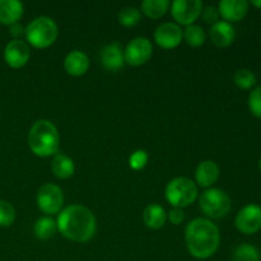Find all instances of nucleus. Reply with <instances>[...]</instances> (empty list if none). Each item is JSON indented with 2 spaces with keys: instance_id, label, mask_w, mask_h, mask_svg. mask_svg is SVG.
<instances>
[{
  "instance_id": "nucleus-1",
  "label": "nucleus",
  "mask_w": 261,
  "mask_h": 261,
  "mask_svg": "<svg viewBox=\"0 0 261 261\" xmlns=\"http://www.w3.org/2000/svg\"><path fill=\"white\" fill-rule=\"evenodd\" d=\"M59 232L65 239L75 242H87L96 233V218L83 205H70L59 214L56 222Z\"/></svg>"
},
{
  "instance_id": "nucleus-2",
  "label": "nucleus",
  "mask_w": 261,
  "mask_h": 261,
  "mask_svg": "<svg viewBox=\"0 0 261 261\" xmlns=\"http://www.w3.org/2000/svg\"><path fill=\"white\" fill-rule=\"evenodd\" d=\"M186 246L195 259L205 260L213 256L219 247L221 233L211 221L196 218L188 224L185 231Z\"/></svg>"
},
{
  "instance_id": "nucleus-3",
  "label": "nucleus",
  "mask_w": 261,
  "mask_h": 261,
  "mask_svg": "<svg viewBox=\"0 0 261 261\" xmlns=\"http://www.w3.org/2000/svg\"><path fill=\"white\" fill-rule=\"evenodd\" d=\"M59 132L48 120H38L28 133V145L38 157H48L56 154L59 149Z\"/></svg>"
},
{
  "instance_id": "nucleus-4",
  "label": "nucleus",
  "mask_w": 261,
  "mask_h": 261,
  "mask_svg": "<svg viewBox=\"0 0 261 261\" xmlns=\"http://www.w3.org/2000/svg\"><path fill=\"white\" fill-rule=\"evenodd\" d=\"M58 25L51 18L38 17L25 28V38L37 48H46L53 45L58 38Z\"/></svg>"
},
{
  "instance_id": "nucleus-5",
  "label": "nucleus",
  "mask_w": 261,
  "mask_h": 261,
  "mask_svg": "<svg viewBox=\"0 0 261 261\" xmlns=\"http://www.w3.org/2000/svg\"><path fill=\"white\" fill-rule=\"evenodd\" d=\"M198 198V188L195 182L188 177H177L166 188V199L173 208H185L193 204Z\"/></svg>"
},
{
  "instance_id": "nucleus-6",
  "label": "nucleus",
  "mask_w": 261,
  "mask_h": 261,
  "mask_svg": "<svg viewBox=\"0 0 261 261\" xmlns=\"http://www.w3.org/2000/svg\"><path fill=\"white\" fill-rule=\"evenodd\" d=\"M200 209L206 217L219 219L227 216L231 211V198L221 189H209L200 196Z\"/></svg>"
},
{
  "instance_id": "nucleus-7",
  "label": "nucleus",
  "mask_w": 261,
  "mask_h": 261,
  "mask_svg": "<svg viewBox=\"0 0 261 261\" xmlns=\"http://www.w3.org/2000/svg\"><path fill=\"white\" fill-rule=\"evenodd\" d=\"M64 204L63 190L54 184H45L37 191V205L45 214H56Z\"/></svg>"
},
{
  "instance_id": "nucleus-8",
  "label": "nucleus",
  "mask_w": 261,
  "mask_h": 261,
  "mask_svg": "<svg viewBox=\"0 0 261 261\" xmlns=\"http://www.w3.org/2000/svg\"><path fill=\"white\" fill-rule=\"evenodd\" d=\"M234 226L241 233L254 234L261 228V206L250 204L242 208L234 219Z\"/></svg>"
},
{
  "instance_id": "nucleus-9",
  "label": "nucleus",
  "mask_w": 261,
  "mask_h": 261,
  "mask_svg": "<svg viewBox=\"0 0 261 261\" xmlns=\"http://www.w3.org/2000/svg\"><path fill=\"white\" fill-rule=\"evenodd\" d=\"M153 53L152 43L145 37H137L130 41L124 51V58L129 65L139 66L147 63Z\"/></svg>"
},
{
  "instance_id": "nucleus-10",
  "label": "nucleus",
  "mask_w": 261,
  "mask_h": 261,
  "mask_svg": "<svg viewBox=\"0 0 261 261\" xmlns=\"http://www.w3.org/2000/svg\"><path fill=\"white\" fill-rule=\"evenodd\" d=\"M203 3L200 0H176L172 3L171 12L173 19L180 24L190 25L201 14Z\"/></svg>"
},
{
  "instance_id": "nucleus-11",
  "label": "nucleus",
  "mask_w": 261,
  "mask_h": 261,
  "mask_svg": "<svg viewBox=\"0 0 261 261\" xmlns=\"http://www.w3.org/2000/svg\"><path fill=\"white\" fill-rule=\"evenodd\" d=\"M30 47L24 41L13 40L5 46L4 59L10 68L19 69L30 60Z\"/></svg>"
},
{
  "instance_id": "nucleus-12",
  "label": "nucleus",
  "mask_w": 261,
  "mask_h": 261,
  "mask_svg": "<svg viewBox=\"0 0 261 261\" xmlns=\"http://www.w3.org/2000/svg\"><path fill=\"white\" fill-rule=\"evenodd\" d=\"M182 31L175 23H163L155 30L154 40L162 48H175L182 41Z\"/></svg>"
},
{
  "instance_id": "nucleus-13",
  "label": "nucleus",
  "mask_w": 261,
  "mask_h": 261,
  "mask_svg": "<svg viewBox=\"0 0 261 261\" xmlns=\"http://www.w3.org/2000/svg\"><path fill=\"white\" fill-rule=\"evenodd\" d=\"M102 65L109 71H117L124 66V50L120 43H110L101 51Z\"/></svg>"
},
{
  "instance_id": "nucleus-14",
  "label": "nucleus",
  "mask_w": 261,
  "mask_h": 261,
  "mask_svg": "<svg viewBox=\"0 0 261 261\" xmlns=\"http://www.w3.org/2000/svg\"><path fill=\"white\" fill-rule=\"evenodd\" d=\"M249 10V3L246 0H222L218 5V12L224 19L231 22H239L244 19Z\"/></svg>"
},
{
  "instance_id": "nucleus-15",
  "label": "nucleus",
  "mask_w": 261,
  "mask_h": 261,
  "mask_svg": "<svg viewBox=\"0 0 261 261\" xmlns=\"http://www.w3.org/2000/svg\"><path fill=\"white\" fill-rule=\"evenodd\" d=\"M209 36H211L212 42L216 46L227 47L234 41L236 32H234V28L231 23L222 20V22H217L216 24L212 25Z\"/></svg>"
},
{
  "instance_id": "nucleus-16",
  "label": "nucleus",
  "mask_w": 261,
  "mask_h": 261,
  "mask_svg": "<svg viewBox=\"0 0 261 261\" xmlns=\"http://www.w3.org/2000/svg\"><path fill=\"white\" fill-rule=\"evenodd\" d=\"M23 15V4L18 0H0V23L12 25Z\"/></svg>"
},
{
  "instance_id": "nucleus-17",
  "label": "nucleus",
  "mask_w": 261,
  "mask_h": 261,
  "mask_svg": "<svg viewBox=\"0 0 261 261\" xmlns=\"http://www.w3.org/2000/svg\"><path fill=\"white\" fill-rule=\"evenodd\" d=\"M64 66H65V70L68 74L73 76H81L88 70L89 61L86 54L75 50L66 55Z\"/></svg>"
},
{
  "instance_id": "nucleus-18",
  "label": "nucleus",
  "mask_w": 261,
  "mask_h": 261,
  "mask_svg": "<svg viewBox=\"0 0 261 261\" xmlns=\"http://www.w3.org/2000/svg\"><path fill=\"white\" fill-rule=\"evenodd\" d=\"M195 177L201 188H209L218 180L219 167L213 161H204L196 168Z\"/></svg>"
},
{
  "instance_id": "nucleus-19",
  "label": "nucleus",
  "mask_w": 261,
  "mask_h": 261,
  "mask_svg": "<svg viewBox=\"0 0 261 261\" xmlns=\"http://www.w3.org/2000/svg\"><path fill=\"white\" fill-rule=\"evenodd\" d=\"M51 170L53 173L59 178H69L73 176L74 171H75V166L71 158L68 155L61 154V153H56L54 157L53 163H51Z\"/></svg>"
},
{
  "instance_id": "nucleus-20",
  "label": "nucleus",
  "mask_w": 261,
  "mask_h": 261,
  "mask_svg": "<svg viewBox=\"0 0 261 261\" xmlns=\"http://www.w3.org/2000/svg\"><path fill=\"white\" fill-rule=\"evenodd\" d=\"M145 226L152 229H158L165 226L166 223V212L158 204H150L144 209L143 213Z\"/></svg>"
},
{
  "instance_id": "nucleus-21",
  "label": "nucleus",
  "mask_w": 261,
  "mask_h": 261,
  "mask_svg": "<svg viewBox=\"0 0 261 261\" xmlns=\"http://www.w3.org/2000/svg\"><path fill=\"white\" fill-rule=\"evenodd\" d=\"M170 7L168 0H144L142 3V10L147 17L152 19H158L163 17Z\"/></svg>"
},
{
  "instance_id": "nucleus-22",
  "label": "nucleus",
  "mask_w": 261,
  "mask_h": 261,
  "mask_svg": "<svg viewBox=\"0 0 261 261\" xmlns=\"http://www.w3.org/2000/svg\"><path fill=\"white\" fill-rule=\"evenodd\" d=\"M56 222L50 217H43L40 218L35 224V234L40 240H50L56 233Z\"/></svg>"
},
{
  "instance_id": "nucleus-23",
  "label": "nucleus",
  "mask_w": 261,
  "mask_h": 261,
  "mask_svg": "<svg viewBox=\"0 0 261 261\" xmlns=\"http://www.w3.org/2000/svg\"><path fill=\"white\" fill-rule=\"evenodd\" d=\"M184 38H185L186 43L193 47H199V46L203 45L205 42V32H204L203 28L200 25L196 24H190L186 27V30L182 32Z\"/></svg>"
},
{
  "instance_id": "nucleus-24",
  "label": "nucleus",
  "mask_w": 261,
  "mask_h": 261,
  "mask_svg": "<svg viewBox=\"0 0 261 261\" xmlns=\"http://www.w3.org/2000/svg\"><path fill=\"white\" fill-rule=\"evenodd\" d=\"M259 251L255 246L249 244H242L234 250V261H259Z\"/></svg>"
},
{
  "instance_id": "nucleus-25",
  "label": "nucleus",
  "mask_w": 261,
  "mask_h": 261,
  "mask_svg": "<svg viewBox=\"0 0 261 261\" xmlns=\"http://www.w3.org/2000/svg\"><path fill=\"white\" fill-rule=\"evenodd\" d=\"M233 81L236 83L237 87H240L241 89H250L251 87L255 86L256 83V76L252 73L251 70H247V69H240L236 71L233 76Z\"/></svg>"
},
{
  "instance_id": "nucleus-26",
  "label": "nucleus",
  "mask_w": 261,
  "mask_h": 261,
  "mask_svg": "<svg viewBox=\"0 0 261 261\" xmlns=\"http://www.w3.org/2000/svg\"><path fill=\"white\" fill-rule=\"evenodd\" d=\"M140 20L139 9L134 7H126L119 13V22L125 27H134Z\"/></svg>"
},
{
  "instance_id": "nucleus-27",
  "label": "nucleus",
  "mask_w": 261,
  "mask_h": 261,
  "mask_svg": "<svg viewBox=\"0 0 261 261\" xmlns=\"http://www.w3.org/2000/svg\"><path fill=\"white\" fill-rule=\"evenodd\" d=\"M15 219L14 206L9 201L0 200V227L12 226Z\"/></svg>"
},
{
  "instance_id": "nucleus-28",
  "label": "nucleus",
  "mask_w": 261,
  "mask_h": 261,
  "mask_svg": "<svg viewBox=\"0 0 261 261\" xmlns=\"http://www.w3.org/2000/svg\"><path fill=\"white\" fill-rule=\"evenodd\" d=\"M250 111L257 119H261V86L256 87L249 96Z\"/></svg>"
},
{
  "instance_id": "nucleus-29",
  "label": "nucleus",
  "mask_w": 261,
  "mask_h": 261,
  "mask_svg": "<svg viewBox=\"0 0 261 261\" xmlns=\"http://www.w3.org/2000/svg\"><path fill=\"white\" fill-rule=\"evenodd\" d=\"M148 162V154L144 150H137V152L133 153L129 158L130 167L135 171L143 170L145 167Z\"/></svg>"
},
{
  "instance_id": "nucleus-30",
  "label": "nucleus",
  "mask_w": 261,
  "mask_h": 261,
  "mask_svg": "<svg viewBox=\"0 0 261 261\" xmlns=\"http://www.w3.org/2000/svg\"><path fill=\"white\" fill-rule=\"evenodd\" d=\"M203 18L206 23H213V24H216L219 19L218 9L214 7H206L203 10Z\"/></svg>"
},
{
  "instance_id": "nucleus-31",
  "label": "nucleus",
  "mask_w": 261,
  "mask_h": 261,
  "mask_svg": "<svg viewBox=\"0 0 261 261\" xmlns=\"http://www.w3.org/2000/svg\"><path fill=\"white\" fill-rule=\"evenodd\" d=\"M168 218H170L171 223H173L177 226V224L182 223L184 218H185V213H184L182 209L173 208V209H171V212L168 213Z\"/></svg>"
},
{
  "instance_id": "nucleus-32",
  "label": "nucleus",
  "mask_w": 261,
  "mask_h": 261,
  "mask_svg": "<svg viewBox=\"0 0 261 261\" xmlns=\"http://www.w3.org/2000/svg\"><path fill=\"white\" fill-rule=\"evenodd\" d=\"M9 31H10V35H12L13 37H20V36L25 33L24 27H23L20 23H14V24L10 25Z\"/></svg>"
},
{
  "instance_id": "nucleus-33",
  "label": "nucleus",
  "mask_w": 261,
  "mask_h": 261,
  "mask_svg": "<svg viewBox=\"0 0 261 261\" xmlns=\"http://www.w3.org/2000/svg\"><path fill=\"white\" fill-rule=\"evenodd\" d=\"M252 4H254L255 7L261 8V0H254V2H252Z\"/></svg>"
},
{
  "instance_id": "nucleus-34",
  "label": "nucleus",
  "mask_w": 261,
  "mask_h": 261,
  "mask_svg": "<svg viewBox=\"0 0 261 261\" xmlns=\"http://www.w3.org/2000/svg\"><path fill=\"white\" fill-rule=\"evenodd\" d=\"M260 170H261V160H260Z\"/></svg>"
}]
</instances>
